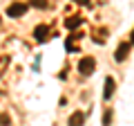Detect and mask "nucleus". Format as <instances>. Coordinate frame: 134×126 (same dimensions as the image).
<instances>
[{
  "instance_id": "1",
  "label": "nucleus",
  "mask_w": 134,
  "mask_h": 126,
  "mask_svg": "<svg viewBox=\"0 0 134 126\" xmlns=\"http://www.w3.org/2000/svg\"><path fill=\"white\" fill-rule=\"evenodd\" d=\"M96 68V61L92 56H83L81 61H78V72L83 74V77H87V74H92Z\"/></svg>"
},
{
  "instance_id": "2",
  "label": "nucleus",
  "mask_w": 134,
  "mask_h": 126,
  "mask_svg": "<svg viewBox=\"0 0 134 126\" xmlns=\"http://www.w3.org/2000/svg\"><path fill=\"white\" fill-rule=\"evenodd\" d=\"M25 11H27V5H23V2H14V5L7 7V16L9 18H20V16H25Z\"/></svg>"
},
{
  "instance_id": "3",
  "label": "nucleus",
  "mask_w": 134,
  "mask_h": 126,
  "mask_svg": "<svg viewBox=\"0 0 134 126\" xmlns=\"http://www.w3.org/2000/svg\"><path fill=\"white\" fill-rule=\"evenodd\" d=\"M130 47H132V43H130V41H127V43H121L119 50H116V54H114V59H116L119 63H123L125 59H127V54H130Z\"/></svg>"
},
{
  "instance_id": "4",
  "label": "nucleus",
  "mask_w": 134,
  "mask_h": 126,
  "mask_svg": "<svg viewBox=\"0 0 134 126\" xmlns=\"http://www.w3.org/2000/svg\"><path fill=\"white\" fill-rule=\"evenodd\" d=\"M47 34H49V27H47V25H38V27L34 29V38L38 41V43H43V41L47 38Z\"/></svg>"
},
{
  "instance_id": "5",
  "label": "nucleus",
  "mask_w": 134,
  "mask_h": 126,
  "mask_svg": "<svg viewBox=\"0 0 134 126\" xmlns=\"http://www.w3.org/2000/svg\"><path fill=\"white\" fill-rule=\"evenodd\" d=\"M83 124H85V113H83V110L72 113V117H69V126H83Z\"/></svg>"
},
{
  "instance_id": "6",
  "label": "nucleus",
  "mask_w": 134,
  "mask_h": 126,
  "mask_svg": "<svg viewBox=\"0 0 134 126\" xmlns=\"http://www.w3.org/2000/svg\"><path fill=\"white\" fill-rule=\"evenodd\" d=\"M78 25H83V18H81V16H69V18H65V27H67V29H76Z\"/></svg>"
},
{
  "instance_id": "7",
  "label": "nucleus",
  "mask_w": 134,
  "mask_h": 126,
  "mask_svg": "<svg viewBox=\"0 0 134 126\" xmlns=\"http://www.w3.org/2000/svg\"><path fill=\"white\" fill-rule=\"evenodd\" d=\"M112 95H114V79H112V77H107V79H105V90H103V97H105V99H110Z\"/></svg>"
},
{
  "instance_id": "8",
  "label": "nucleus",
  "mask_w": 134,
  "mask_h": 126,
  "mask_svg": "<svg viewBox=\"0 0 134 126\" xmlns=\"http://www.w3.org/2000/svg\"><path fill=\"white\" fill-rule=\"evenodd\" d=\"M31 5L38 7V9H45V7H47V0H31Z\"/></svg>"
},
{
  "instance_id": "9",
  "label": "nucleus",
  "mask_w": 134,
  "mask_h": 126,
  "mask_svg": "<svg viewBox=\"0 0 134 126\" xmlns=\"http://www.w3.org/2000/svg\"><path fill=\"white\" fill-rule=\"evenodd\" d=\"M110 122H112V113L107 110V113H105V117H103V124H105V126H110Z\"/></svg>"
},
{
  "instance_id": "10",
  "label": "nucleus",
  "mask_w": 134,
  "mask_h": 126,
  "mask_svg": "<svg viewBox=\"0 0 134 126\" xmlns=\"http://www.w3.org/2000/svg\"><path fill=\"white\" fill-rule=\"evenodd\" d=\"M0 124H2V126H9V117H7V115H0Z\"/></svg>"
},
{
  "instance_id": "11",
  "label": "nucleus",
  "mask_w": 134,
  "mask_h": 126,
  "mask_svg": "<svg viewBox=\"0 0 134 126\" xmlns=\"http://www.w3.org/2000/svg\"><path fill=\"white\" fill-rule=\"evenodd\" d=\"M74 2H78V5H85V7L90 5V0H74Z\"/></svg>"
}]
</instances>
